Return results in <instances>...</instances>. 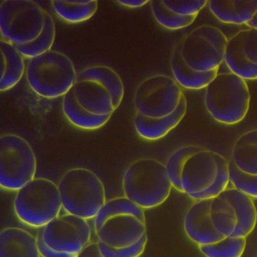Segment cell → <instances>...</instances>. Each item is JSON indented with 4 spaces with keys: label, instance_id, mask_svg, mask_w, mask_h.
Instances as JSON below:
<instances>
[{
    "label": "cell",
    "instance_id": "obj_28",
    "mask_svg": "<svg viewBox=\"0 0 257 257\" xmlns=\"http://www.w3.org/2000/svg\"><path fill=\"white\" fill-rule=\"evenodd\" d=\"M150 7L154 18L158 24L170 31H177L189 27L197 16H184L177 15L169 10L162 1H151Z\"/></svg>",
    "mask_w": 257,
    "mask_h": 257
},
{
    "label": "cell",
    "instance_id": "obj_20",
    "mask_svg": "<svg viewBox=\"0 0 257 257\" xmlns=\"http://www.w3.org/2000/svg\"><path fill=\"white\" fill-rule=\"evenodd\" d=\"M231 162L242 173L257 175V128L241 134L234 142Z\"/></svg>",
    "mask_w": 257,
    "mask_h": 257
},
{
    "label": "cell",
    "instance_id": "obj_21",
    "mask_svg": "<svg viewBox=\"0 0 257 257\" xmlns=\"http://www.w3.org/2000/svg\"><path fill=\"white\" fill-rule=\"evenodd\" d=\"M2 75L0 90L7 91L18 84L26 72L25 57L15 45L2 40L0 43Z\"/></svg>",
    "mask_w": 257,
    "mask_h": 257
},
{
    "label": "cell",
    "instance_id": "obj_22",
    "mask_svg": "<svg viewBox=\"0 0 257 257\" xmlns=\"http://www.w3.org/2000/svg\"><path fill=\"white\" fill-rule=\"evenodd\" d=\"M171 69L174 79L181 88L190 89V90L205 89L219 71L196 72L188 67L181 58L179 44L176 45L172 53Z\"/></svg>",
    "mask_w": 257,
    "mask_h": 257
},
{
    "label": "cell",
    "instance_id": "obj_24",
    "mask_svg": "<svg viewBox=\"0 0 257 257\" xmlns=\"http://www.w3.org/2000/svg\"><path fill=\"white\" fill-rule=\"evenodd\" d=\"M62 109L64 116L73 126L80 130L93 131L104 126L111 116H96L78 104L72 90L63 96Z\"/></svg>",
    "mask_w": 257,
    "mask_h": 257
},
{
    "label": "cell",
    "instance_id": "obj_13",
    "mask_svg": "<svg viewBox=\"0 0 257 257\" xmlns=\"http://www.w3.org/2000/svg\"><path fill=\"white\" fill-rule=\"evenodd\" d=\"M41 233L43 240L50 248L75 254L90 243L91 237L88 220L68 213L48 222Z\"/></svg>",
    "mask_w": 257,
    "mask_h": 257
},
{
    "label": "cell",
    "instance_id": "obj_35",
    "mask_svg": "<svg viewBox=\"0 0 257 257\" xmlns=\"http://www.w3.org/2000/svg\"><path fill=\"white\" fill-rule=\"evenodd\" d=\"M117 3L121 5L125 8H142L144 6H146L147 4L149 3V1H117Z\"/></svg>",
    "mask_w": 257,
    "mask_h": 257
},
{
    "label": "cell",
    "instance_id": "obj_8",
    "mask_svg": "<svg viewBox=\"0 0 257 257\" xmlns=\"http://www.w3.org/2000/svg\"><path fill=\"white\" fill-rule=\"evenodd\" d=\"M210 213L213 226L224 237L246 238L255 228L253 199L235 188H227L212 199Z\"/></svg>",
    "mask_w": 257,
    "mask_h": 257
},
{
    "label": "cell",
    "instance_id": "obj_6",
    "mask_svg": "<svg viewBox=\"0 0 257 257\" xmlns=\"http://www.w3.org/2000/svg\"><path fill=\"white\" fill-rule=\"evenodd\" d=\"M58 189L64 211L86 220L94 219L106 202L102 180L88 169L68 170L61 177Z\"/></svg>",
    "mask_w": 257,
    "mask_h": 257
},
{
    "label": "cell",
    "instance_id": "obj_33",
    "mask_svg": "<svg viewBox=\"0 0 257 257\" xmlns=\"http://www.w3.org/2000/svg\"><path fill=\"white\" fill-rule=\"evenodd\" d=\"M36 238L37 241H38L39 251H40L41 257H76L77 255V254H75L57 251L56 250L50 248L49 246H48L45 244L44 240H43L41 231L38 233Z\"/></svg>",
    "mask_w": 257,
    "mask_h": 257
},
{
    "label": "cell",
    "instance_id": "obj_15",
    "mask_svg": "<svg viewBox=\"0 0 257 257\" xmlns=\"http://www.w3.org/2000/svg\"><path fill=\"white\" fill-rule=\"evenodd\" d=\"M211 200L212 199L195 201L185 213L183 221L185 232L198 246L213 244L225 237L213 226Z\"/></svg>",
    "mask_w": 257,
    "mask_h": 257
},
{
    "label": "cell",
    "instance_id": "obj_12",
    "mask_svg": "<svg viewBox=\"0 0 257 257\" xmlns=\"http://www.w3.org/2000/svg\"><path fill=\"white\" fill-rule=\"evenodd\" d=\"M184 95L174 78L155 74L138 85L133 97L136 112L149 118H160L173 113Z\"/></svg>",
    "mask_w": 257,
    "mask_h": 257
},
{
    "label": "cell",
    "instance_id": "obj_7",
    "mask_svg": "<svg viewBox=\"0 0 257 257\" xmlns=\"http://www.w3.org/2000/svg\"><path fill=\"white\" fill-rule=\"evenodd\" d=\"M60 194L54 181L35 178L16 191L14 209L20 221L33 228H43L59 216Z\"/></svg>",
    "mask_w": 257,
    "mask_h": 257
},
{
    "label": "cell",
    "instance_id": "obj_16",
    "mask_svg": "<svg viewBox=\"0 0 257 257\" xmlns=\"http://www.w3.org/2000/svg\"><path fill=\"white\" fill-rule=\"evenodd\" d=\"M80 106L96 116H111L115 111L111 94L97 82L77 80L72 89Z\"/></svg>",
    "mask_w": 257,
    "mask_h": 257
},
{
    "label": "cell",
    "instance_id": "obj_11",
    "mask_svg": "<svg viewBox=\"0 0 257 257\" xmlns=\"http://www.w3.org/2000/svg\"><path fill=\"white\" fill-rule=\"evenodd\" d=\"M37 160L31 145L24 138L6 134L0 138V185L18 191L35 178Z\"/></svg>",
    "mask_w": 257,
    "mask_h": 257
},
{
    "label": "cell",
    "instance_id": "obj_34",
    "mask_svg": "<svg viewBox=\"0 0 257 257\" xmlns=\"http://www.w3.org/2000/svg\"><path fill=\"white\" fill-rule=\"evenodd\" d=\"M76 257H104L98 247L97 242H90L79 253L77 254Z\"/></svg>",
    "mask_w": 257,
    "mask_h": 257
},
{
    "label": "cell",
    "instance_id": "obj_26",
    "mask_svg": "<svg viewBox=\"0 0 257 257\" xmlns=\"http://www.w3.org/2000/svg\"><path fill=\"white\" fill-rule=\"evenodd\" d=\"M56 25L48 12H46L44 28L35 40L24 45L16 46V48L25 58L32 59L52 50L56 38Z\"/></svg>",
    "mask_w": 257,
    "mask_h": 257
},
{
    "label": "cell",
    "instance_id": "obj_2",
    "mask_svg": "<svg viewBox=\"0 0 257 257\" xmlns=\"http://www.w3.org/2000/svg\"><path fill=\"white\" fill-rule=\"evenodd\" d=\"M181 182L183 193L193 200L212 199L228 188L229 162L221 154L203 148L186 162Z\"/></svg>",
    "mask_w": 257,
    "mask_h": 257
},
{
    "label": "cell",
    "instance_id": "obj_25",
    "mask_svg": "<svg viewBox=\"0 0 257 257\" xmlns=\"http://www.w3.org/2000/svg\"><path fill=\"white\" fill-rule=\"evenodd\" d=\"M52 7L61 20L71 24H80L92 18L97 11V1H52Z\"/></svg>",
    "mask_w": 257,
    "mask_h": 257
},
{
    "label": "cell",
    "instance_id": "obj_3",
    "mask_svg": "<svg viewBox=\"0 0 257 257\" xmlns=\"http://www.w3.org/2000/svg\"><path fill=\"white\" fill-rule=\"evenodd\" d=\"M122 187L124 196L145 210L164 203L173 187L165 165L146 158L128 165L123 173Z\"/></svg>",
    "mask_w": 257,
    "mask_h": 257
},
{
    "label": "cell",
    "instance_id": "obj_30",
    "mask_svg": "<svg viewBox=\"0 0 257 257\" xmlns=\"http://www.w3.org/2000/svg\"><path fill=\"white\" fill-rule=\"evenodd\" d=\"M229 182L233 188L240 190L251 198L257 199V175L242 173L229 162Z\"/></svg>",
    "mask_w": 257,
    "mask_h": 257
},
{
    "label": "cell",
    "instance_id": "obj_9",
    "mask_svg": "<svg viewBox=\"0 0 257 257\" xmlns=\"http://www.w3.org/2000/svg\"><path fill=\"white\" fill-rule=\"evenodd\" d=\"M46 12L30 0H7L0 6L2 40L16 46L28 44L42 32Z\"/></svg>",
    "mask_w": 257,
    "mask_h": 257
},
{
    "label": "cell",
    "instance_id": "obj_17",
    "mask_svg": "<svg viewBox=\"0 0 257 257\" xmlns=\"http://www.w3.org/2000/svg\"><path fill=\"white\" fill-rule=\"evenodd\" d=\"M187 110V100L184 95L176 111L164 118H149L136 112L133 120L135 131L146 141H158L178 126L184 118Z\"/></svg>",
    "mask_w": 257,
    "mask_h": 257
},
{
    "label": "cell",
    "instance_id": "obj_4",
    "mask_svg": "<svg viewBox=\"0 0 257 257\" xmlns=\"http://www.w3.org/2000/svg\"><path fill=\"white\" fill-rule=\"evenodd\" d=\"M249 89L245 80L231 72L217 73L206 87L205 105L211 117L222 124H237L249 111Z\"/></svg>",
    "mask_w": 257,
    "mask_h": 257
},
{
    "label": "cell",
    "instance_id": "obj_27",
    "mask_svg": "<svg viewBox=\"0 0 257 257\" xmlns=\"http://www.w3.org/2000/svg\"><path fill=\"white\" fill-rule=\"evenodd\" d=\"M246 246V238L225 237L218 242L199 245V251L205 257H241Z\"/></svg>",
    "mask_w": 257,
    "mask_h": 257
},
{
    "label": "cell",
    "instance_id": "obj_18",
    "mask_svg": "<svg viewBox=\"0 0 257 257\" xmlns=\"http://www.w3.org/2000/svg\"><path fill=\"white\" fill-rule=\"evenodd\" d=\"M0 257H41L37 238L28 231L18 227L2 229Z\"/></svg>",
    "mask_w": 257,
    "mask_h": 257
},
{
    "label": "cell",
    "instance_id": "obj_10",
    "mask_svg": "<svg viewBox=\"0 0 257 257\" xmlns=\"http://www.w3.org/2000/svg\"><path fill=\"white\" fill-rule=\"evenodd\" d=\"M228 39L223 32L211 25L193 29L179 43L181 58L196 72L219 70L224 62Z\"/></svg>",
    "mask_w": 257,
    "mask_h": 257
},
{
    "label": "cell",
    "instance_id": "obj_5",
    "mask_svg": "<svg viewBox=\"0 0 257 257\" xmlns=\"http://www.w3.org/2000/svg\"><path fill=\"white\" fill-rule=\"evenodd\" d=\"M25 73L31 90L47 99L63 97L72 90L78 75L69 57L53 50L30 59Z\"/></svg>",
    "mask_w": 257,
    "mask_h": 257
},
{
    "label": "cell",
    "instance_id": "obj_1",
    "mask_svg": "<svg viewBox=\"0 0 257 257\" xmlns=\"http://www.w3.org/2000/svg\"><path fill=\"white\" fill-rule=\"evenodd\" d=\"M97 241L114 248L136 244L147 234L144 210L127 197L105 202L94 218Z\"/></svg>",
    "mask_w": 257,
    "mask_h": 257
},
{
    "label": "cell",
    "instance_id": "obj_32",
    "mask_svg": "<svg viewBox=\"0 0 257 257\" xmlns=\"http://www.w3.org/2000/svg\"><path fill=\"white\" fill-rule=\"evenodd\" d=\"M169 10L177 15L184 16H198L207 6L208 1H162Z\"/></svg>",
    "mask_w": 257,
    "mask_h": 257
},
{
    "label": "cell",
    "instance_id": "obj_31",
    "mask_svg": "<svg viewBox=\"0 0 257 257\" xmlns=\"http://www.w3.org/2000/svg\"><path fill=\"white\" fill-rule=\"evenodd\" d=\"M148 242L147 234L136 244L122 248H114L97 241L98 247L104 257H139L144 253Z\"/></svg>",
    "mask_w": 257,
    "mask_h": 257
},
{
    "label": "cell",
    "instance_id": "obj_19",
    "mask_svg": "<svg viewBox=\"0 0 257 257\" xmlns=\"http://www.w3.org/2000/svg\"><path fill=\"white\" fill-rule=\"evenodd\" d=\"M210 12L226 24L246 25L257 11V1H208Z\"/></svg>",
    "mask_w": 257,
    "mask_h": 257
},
{
    "label": "cell",
    "instance_id": "obj_37",
    "mask_svg": "<svg viewBox=\"0 0 257 257\" xmlns=\"http://www.w3.org/2000/svg\"><path fill=\"white\" fill-rule=\"evenodd\" d=\"M257 257V256H256Z\"/></svg>",
    "mask_w": 257,
    "mask_h": 257
},
{
    "label": "cell",
    "instance_id": "obj_23",
    "mask_svg": "<svg viewBox=\"0 0 257 257\" xmlns=\"http://www.w3.org/2000/svg\"><path fill=\"white\" fill-rule=\"evenodd\" d=\"M91 80L97 82L111 94L114 108L120 107L124 96V86L120 75L113 69L105 65H93L82 70L77 80Z\"/></svg>",
    "mask_w": 257,
    "mask_h": 257
},
{
    "label": "cell",
    "instance_id": "obj_29",
    "mask_svg": "<svg viewBox=\"0 0 257 257\" xmlns=\"http://www.w3.org/2000/svg\"><path fill=\"white\" fill-rule=\"evenodd\" d=\"M203 148L195 145H187L180 147L169 156L165 167L171 180L173 187L179 192L183 193L181 182V172L187 160L190 156Z\"/></svg>",
    "mask_w": 257,
    "mask_h": 257
},
{
    "label": "cell",
    "instance_id": "obj_36",
    "mask_svg": "<svg viewBox=\"0 0 257 257\" xmlns=\"http://www.w3.org/2000/svg\"><path fill=\"white\" fill-rule=\"evenodd\" d=\"M246 26L248 27V28L257 29V11Z\"/></svg>",
    "mask_w": 257,
    "mask_h": 257
},
{
    "label": "cell",
    "instance_id": "obj_14",
    "mask_svg": "<svg viewBox=\"0 0 257 257\" xmlns=\"http://www.w3.org/2000/svg\"><path fill=\"white\" fill-rule=\"evenodd\" d=\"M224 62L243 79H257V29L240 30L228 40Z\"/></svg>",
    "mask_w": 257,
    "mask_h": 257
}]
</instances>
